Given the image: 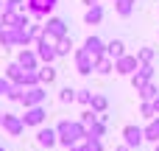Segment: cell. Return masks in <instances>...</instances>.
Masks as SVG:
<instances>
[{"instance_id":"obj_1","label":"cell","mask_w":159,"mask_h":151,"mask_svg":"<svg viewBox=\"0 0 159 151\" xmlns=\"http://www.w3.org/2000/svg\"><path fill=\"white\" fill-rule=\"evenodd\" d=\"M56 134H59V146L70 149L73 143H81L87 137V126L81 120H59L56 123Z\"/></svg>"},{"instance_id":"obj_2","label":"cell","mask_w":159,"mask_h":151,"mask_svg":"<svg viewBox=\"0 0 159 151\" xmlns=\"http://www.w3.org/2000/svg\"><path fill=\"white\" fill-rule=\"evenodd\" d=\"M56 6H59V0H25V11L34 20H48Z\"/></svg>"},{"instance_id":"obj_3","label":"cell","mask_w":159,"mask_h":151,"mask_svg":"<svg viewBox=\"0 0 159 151\" xmlns=\"http://www.w3.org/2000/svg\"><path fill=\"white\" fill-rule=\"evenodd\" d=\"M34 48H36V53H39V62L42 64H53L56 59H59V53H56V42L53 39H48V36H36V42H34Z\"/></svg>"},{"instance_id":"obj_4","label":"cell","mask_w":159,"mask_h":151,"mask_svg":"<svg viewBox=\"0 0 159 151\" xmlns=\"http://www.w3.org/2000/svg\"><path fill=\"white\" fill-rule=\"evenodd\" d=\"M73 62H75V70L81 76H92L95 73V56L87 50V48H75L73 50Z\"/></svg>"},{"instance_id":"obj_5","label":"cell","mask_w":159,"mask_h":151,"mask_svg":"<svg viewBox=\"0 0 159 151\" xmlns=\"http://www.w3.org/2000/svg\"><path fill=\"white\" fill-rule=\"evenodd\" d=\"M42 36H48V39H61V36H67V20H61V17H48L45 20V25H42Z\"/></svg>"},{"instance_id":"obj_6","label":"cell","mask_w":159,"mask_h":151,"mask_svg":"<svg viewBox=\"0 0 159 151\" xmlns=\"http://www.w3.org/2000/svg\"><path fill=\"white\" fill-rule=\"evenodd\" d=\"M45 98H48L45 84H34V87H25V90H22L20 104H22V106H36V104H45Z\"/></svg>"},{"instance_id":"obj_7","label":"cell","mask_w":159,"mask_h":151,"mask_svg":"<svg viewBox=\"0 0 159 151\" xmlns=\"http://www.w3.org/2000/svg\"><path fill=\"white\" fill-rule=\"evenodd\" d=\"M0 126H3V132L11 134V137H20V134L25 132V120H22V115H11V112H3Z\"/></svg>"},{"instance_id":"obj_8","label":"cell","mask_w":159,"mask_h":151,"mask_svg":"<svg viewBox=\"0 0 159 151\" xmlns=\"http://www.w3.org/2000/svg\"><path fill=\"white\" fill-rule=\"evenodd\" d=\"M137 67H140L137 53H123L120 59H115V73H120V76H134Z\"/></svg>"},{"instance_id":"obj_9","label":"cell","mask_w":159,"mask_h":151,"mask_svg":"<svg viewBox=\"0 0 159 151\" xmlns=\"http://www.w3.org/2000/svg\"><path fill=\"white\" fill-rule=\"evenodd\" d=\"M22 120H25V126H42L45 120H48V112H45V104H36V106H25V112H22Z\"/></svg>"},{"instance_id":"obj_10","label":"cell","mask_w":159,"mask_h":151,"mask_svg":"<svg viewBox=\"0 0 159 151\" xmlns=\"http://www.w3.org/2000/svg\"><path fill=\"white\" fill-rule=\"evenodd\" d=\"M129 78H131V87H134V90L145 87L148 81H154V62L140 64V67H137V73H134V76H129Z\"/></svg>"},{"instance_id":"obj_11","label":"cell","mask_w":159,"mask_h":151,"mask_svg":"<svg viewBox=\"0 0 159 151\" xmlns=\"http://www.w3.org/2000/svg\"><path fill=\"white\" fill-rule=\"evenodd\" d=\"M17 62H20L25 70H36V67L42 64V62H39V53H36V48H31V45L17 50Z\"/></svg>"},{"instance_id":"obj_12","label":"cell","mask_w":159,"mask_h":151,"mask_svg":"<svg viewBox=\"0 0 159 151\" xmlns=\"http://www.w3.org/2000/svg\"><path fill=\"white\" fill-rule=\"evenodd\" d=\"M143 140H145V132H143V126H137V123H129V126H123V143H126V146L137 149Z\"/></svg>"},{"instance_id":"obj_13","label":"cell","mask_w":159,"mask_h":151,"mask_svg":"<svg viewBox=\"0 0 159 151\" xmlns=\"http://www.w3.org/2000/svg\"><path fill=\"white\" fill-rule=\"evenodd\" d=\"M36 143L42 146V149H56L59 146V134H56V126L50 129V126H39V132H36Z\"/></svg>"},{"instance_id":"obj_14","label":"cell","mask_w":159,"mask_h":151,"mask_svg":"<svg viewBox=\"0 0 159 151\" xmlns=\"http://www.w3.org/2000/svg\"><path fill=\"white\" fill-rule=\"evenodd\" d=\"M3 76H8V78H11L14 84H20V87H22V78H25V67H22V64H20V62L14 59V62H8V64H6Z\"/></svg>"},{"instance_id":"obj_15","label":"cell","mask_w":159,"mask_h":151,"mask_svg":"<svg viewBox=\"0 0 159 151\" xmlns=\"http://www.w3.org/2000/svg\"><path fill=\"white\" fill-rule=\"evenodd\" d=\"M84 22H87V25H101V22H103V6H101V3L87 6V11H84Z\"/></svg>"},{"instance_id":"obj_16","label":"cell","mask_w":159,"mask_h":151,"mask_svg":"<svg viewBox=\"0 0 159 151\" xmlns=\"http://www.w3.org/2000/svg\"><path fill=\"white\" fill-rule=\"evenodd\" d=\"M84 48H87V50H89V53H92V56H95V59H98V56H103V53H106V42H103V39H101V36H95V34H92V36H87V39H84Z\"/></svg>"},{"instance_id":"obj_17","label":"cell","mask_w":159,"mask_h":151,"mask_svg":"<svg viewBox=\"0 0 159 151\" xmlns=\"http://www.w3.org/2000/svg\"><path fill=\"white\" fill-rule=\"evenodd\" d=\"M95 73H98V76H109V73H115V59H112L109 53L98 56V59H95Z\"/></svg>"},{"instance_id":"obj_18","label":"cell","mask_w":159,"mask_h":151,"mask_svg":"<svg viewBox=\"0 0 159 151\" xmlns=\"http://www.w3.org/2000/svg\"><path fill=\"white\" fill-rule=\"evenodd\" d=\"M36 76H39V84H45V87H48V84H53V81H56V76H59V73H56V67H53V64H39V67H36Z\"/></svg>"},{"instance_id":"obj_19","label":"cell","mask_w":159,"mask_h":151,"mask_svg":"<svg viewBox=\"0 0 159 151\" xmlns=\"http://www.w3.org/2000/svg\"><path fill=\"white\" fill-rule=\"evenodd\" d=\"M0 48H3V50L17 48V28H3V31H0Z\"/></svg>"},{"instance_id":"obj_20","label":"cell","mask_w":159,"mask_h":151,"mask_svg":"<svg viewBox=\"0 0 159 151\" xmlns=\"http://www.w3.org/2000/svg\"><path fill=\"white\" fill-rule=\"evenodd\" d=\"M106 132H109L106 118H98V120H92V123L87 126V134H92V137H106Z\"/></svg>"},{"instance_id":"obj_21","label":"cell","mask_w":159,"mask_h":151,"mask_svg":"<svg viewBox=\"0 0 159 151\" xmlns=\"http://www.w3.org/2000/svg\"><path fill=\"white\" fill-rule=\"evenodd\" d=\"M106 53H109L112 59H120V56L126 53V42H123V39H112V42H106Z\"/></svg>"},{"instance_id":"obj_22","label":"cell","mask_w":159,"mask_h":151,"mask_svg":"<svg viewBox=\"0 0 159 151\" xmlns=\"http://www.w3.org/2000/svg\"><path fill=\"white\" fill-rule=\"evenodd\" d=\"M89 106H92L98 115H106V112H109V98H106V95H101V92H95V95H92V104H89Z\"/></svg>"},{"instance_id":"obj_23","label":"cell","mask_w":159,"mask_h":151,"mask_svg":"<svg viewBox=\"0 0 159 151\" xmlns=\"http://www.w3.org/2000/svg\"><path fill=\"white\" fill-rule=\"evenodd\" d=\"M75 48H73V39H70V34L67 36H61V39H56V53L59 56H70Z\"/></svg>"},{"instance_id":"obj_24","label":"cell","mask_w":159,"mask_h":151,"mask_svg":"<svg viewBox=\"0 0 159 151\" xmlns=\"http://www.w3.org/2000/svg\"><path fill=\"white\" fill-rule=\"evenodd\" d=\"M134 3H137V0H115V11H117L120 17H131V14H134Z\"/></svg>"},{"instance_id":"obj_25","label":"cell","mask_w":159,"mask_h":151,"mask_svg":"<svg viewBox=\"0 0 159 151\" xmlns=\"http://www.w3.org/2000/svg\"><path fill=\"white\" fill-rule=\"evenodd\" d=\"M143 132H145V140L159 143V118H151V120H148V126H145Z\"/></svg>"},{"instance_id":"obj_26","label":"cell","mask_w":159,"mask_h":151,"mask_svg":"<svg viewBox=\"0 0 159 151\" xmlns=\"http://www.w3.org/2000/svg\"><path fill=\"white\" fill-rule=\"evenodd\" d=\"M137 95H140L143 101H154V98L159 95V87L154 84V81H148L145 87H140V90H137Z\"/></svg>"},{"instance_id":"obj_27","label":"cell","mask_w":159,"mask_h":151,"mask_svg":"<svg viewBox=\"0 0 159 151\" xmlns=\"http://www.w3.org/2000/svg\"><path fill=\"white\" fill-rule=\"evenodd\" d=\"M84 146H87V151H103V137L87 134V137H84Z\"/></svg>"},{"instance_id":"obj_28","label":"cell","mask_w":159,"mask_h":151,"mask_svg":"<svg viewBox=\"0 0 159 151\" xmlns=\"http://www.w3.org/2000/svg\"><path fill=\"white\" fill-rule=\"evenodd\" d=\"M137 59H140V64H145V62H154V59H157V50L145 45V48H140V50H137Z\"/></svg>"},{"instance_id":"obj_29","label":"cell","mask_w":159,"mask_h":151,"mask_svg":"<svg viewBox=\"0 0 159 151\" xmlns=\"http://www.w3.org/2000/svg\"><path fill=\"white\" fill-rule=\"evenodd\" d=\"M92 95H95L92 90H75V101H78L81 106H89V104H92Z\"/></svg>"},{"instance_id":"obj_30","label":"cell","mask_w":159,"mask_h":151,"mask_svg":"<svg viewBox=\"0 0 159 151\" xmlns=\"http://www.w3.org/2000/svg\"><path fill=\"white\" fill-rule=\"evenodd\" d=\"M98 118H101V115H98L92 106H84V112H81V118H78V120H81L84 126H89V123H92V120H98Z\"/></svg>"},{"instance_id":"obj_31","label":"cell","mask_w":159,"mask_h":151,"mask_svg":"<svg viewBox=\"0 0 159 151\" xmlns=\"http://www.w3.org/2000/svg\"><path fill=\"white\" fill-rule=\"evenodd\" d=\"M59 101H61V104H73V101H75V90H73V87H61V90H59Z\"/></svg>"},{"instance_id":"obj_32","label":"cell","mask_w":159,"mask_h":151,"mask_svg":"<svg viewBox=\"0 0 159 151\" xmlns=\"http://www.w3.org/2000/svg\"><path fill=\"white\" fill-rule=\"evenodd\" d=\"M140 115H143L145 120L157 118V109H154V104H151V101H143V104H140Z\"/></svg>"},{"instance_id":"obj_33","label":"cell","mask_w":159,"mask_h":151,"mask_svg":"<svg viewBox=\"0 0 159 151\" xmlns=\"http://www.w3.org/2000/svg\"><path fill=\"white\" fill-rule=\"evenodd\" d=\"M22 90H25V87H20V84H14V87H11V92H8L6 98H8V101H14V104H20V98H22Z\"/></svg>"},{"instance_id":"obj_34","label":"cell","mask_w":159,"mask_h":151,"mask_svg":"<svg viewBox=\"0 0 159 151\" xmlns=\"http://www.w3.org/2000/svg\"><path fill=\"white\" fill-rule=\"evenodd\" d=\"M3 8L6 11H20V8H25V0H6Z\"/></svg>"},{"instance_id":"obj_35","label":"cell","mask_w":159,"mask_h":151,"mask_svg":"<svg viewBox=\"0 0 159 151\" xmlns=\"http://www.w3.org/2000/svg\"><path fill=\"white\" fill-rule=\"evenodd\" d=\"M11 87H14V81H11L8 76H0V95H8Z\"/></svg>"},{"instance_id":"obj_36","label":"cell","mask_w":159,"mask_h":151,"mask_svg":"<svg viewBox=\"0 0 159 151\" xmlns=\"http://www.w3.org/2000/svg\"><path fill=\"white\" fill-rule=\"evenodd\" d=\"M67 151H87V146H84V140H81V143H73Z\"/></svg>"},{"instance_id":"obj_37","label":"cell","mask_w":159,"mask_h":151,"mask_svg":"<svg viewBox=\"0 0 159 151\" xmlns=\"http://www.w3.org/2000/svg\"><path fill=\"white\" fill-rule=\"evenodd\" d=\"M115 151H134V149H131V146H126V143H120V146H117Z\"/></svg>"},{"instance_id":"obj_38","label":"cell","mask_w":159,"mask_h":151,"mask_svg":"<svg viewBox=\"0 0 159 151\" xmlns=\"http://www.w3.org/2000/svg\"><path fill=\"white\" fill-rule=\"evenodd\" d=\"M151 104H154V109H157V115H159V95L154 98V101H151Z\"/></svg>"},{"instance_id":"obj_39","label":"cell","mask_w":159,"mask_h":151,"mask_svg":"<svg viewBox=\"0 0 159 151\" xmlns=\"http://www.w3.org/2000/svg\"><path fill=\"white\" fill-rule=\"evenodd\" d=\"M84 6H95V3H101V0H81Z\"/></svg>"},{"instance_id":"obj_40","label":"cell","mask_w":159,"mask_h":151,"mask_svg":"<svg viewBox=\"0 0 159 151\" xmlns=\"http://www.w3.org/2000/svg\"><path fill=\"white\" fill-rule=\"evenodd\" d=\"M154 151H159V143H154Z\"/></svg>"},{"instance_id":"obj_41","label":"cell","mask_w":159,"mask_h":151,"mask_svg":"<svg viewBox=\"0 0 159 151\" xmlns=\"http://www.w3.org/2000/svg\"><path fill=\"white\" fill-rule=\"evenodd\" d=\"M0 120H3V112H0Z\"/></svg>"},{"instance_id":"obj_42","label":"cell","mask_w":159,"mask_h":151,"mask_svg":"<svg viewBox=\"0 0 159 151\" xmlns=\"http://www.w3.org/2000/svg\"><path fill=\"white\" fill-rule=\"evenodd\" d=\"M0 151H6V149H3V146H0Z\"/></svg>"},{"instance_id":"obj_43","label":"cell","mask_w":159,"mask_h":151,"mask_svg":"<svg viewBox=\"0 0 159 151\" xmlns=\"http://www.w3.org/2000/svg\"><path fill=\"white\" fill-rule=\"evenodd\" d=\"M0 31H3V25H0Z\"/></svg>"}]
</instances>
